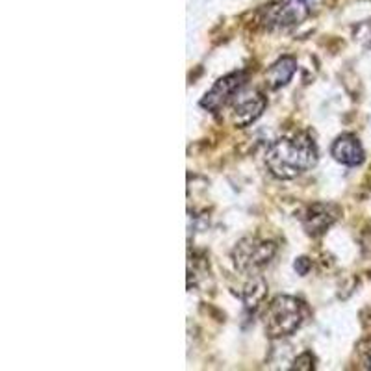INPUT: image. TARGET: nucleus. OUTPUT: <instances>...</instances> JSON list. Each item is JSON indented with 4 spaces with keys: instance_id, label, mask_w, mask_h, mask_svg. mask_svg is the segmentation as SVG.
Listing matches in <instances>:
<instances>
[{
    "instance_id": "4",
    "label": "nucleus",
    "mask_w": 371,
    "mask_h": 371,
    "mask_svg": "<svg viewBox=\"0 0 371 371\" xmlns=\"http://www.w3.org/2000/svg\"><path fill=\"white\" fill-rule=\"evenodd\" d=\"M266 110V98L258 92H245L236 95L234 106H232V121L236 126H249L262 115Z\"/></svg>"
},
{
    "instance_id": "1",
    "label": "nucleus",
    "mask_w": 371,
    "mask_h": 371,
    "mask_svg": "<svg viewBox=\"0 0 371 371\" xmlns=\"http://www.w3.org/2000/svg\"><path fill=\"white\" fill-rule=\"evenodd\" d=\"M318 162V148L316 143L304 134L293 137H280L266 153L271 175L282 180H290L303 175L316 166Z\"/></svg>"
},
{
    "instance_id": "8",
    "label": "nucleus",
    "mask_w": 371,
    "mask_h": 371,
    "mask_svg": "<svg viewBox=\"0 0 371 371\" xmlns=\"http://www.w3.org/2000/svg\"><path fill=\"white\" fill-rule=\"evenodd\" d=\"M295 67L297 63L293 58H280L279 62L271 65V69L266 73V80H268L269 87L277 89V87L286 86L291 80L293 73H295Z\"/></svg>"
},
{
    "instance_id": "6",
    "label": "nucleus",
    "mask_w": 371,
    "mask_h": 371,
    "mask_svg": "<svg viewBox=\"0 0 371 371\" xmlns=\"http://www.w3.org/2000/svg\"><path fill=\"white\" fill-rule=\"evenodd\" d=\"M331 155L334 160L343 166H359L364 162V148L360 145L359 137L353 134H343L332 143Z\"/></svg>"
},
{
    "instance_id": "3",
    "label": "nucleus",
    "mask_w": 371,
    "mask_h": 371,
    "mask_svg": "<svg viewBox=\"0 0 371 371\" xmlns=\"http://www.w3.org/2000/svg\"><path fill=\"white\" fill-rule=\"evenodd\" d=\"M277 247L271 241H262L257 238H247L241 240L236 245L232 258H234L236 268L245 273H254L258 269H262L264 266H268L271 262V258L275 257Z\"/></svg>"
},
{
    "instance_id": "10",
    "label": "nucleus",
    "mask_w": 371,
    "mask_h": 371,
    "mask_svg": "<svg viewBox=\"0 0 371 371\" xmlns=\"http://www.w3.org/2000/svg\"><path fill=\"white\" fill-rule=\"evenodd\" d=\"M309 268H310L309 258H299V260H297V262H295V271H297V273L307 275Z\"/></svg>"
},
{
    "instance_id": "5",
    "label": "nucleus",
    "mask_w": 371,
    "mask_h": 371,
    "mask_svg": "<svg viewBox=\"0 0 371 371\" xmlns=\"http://www.w3.org/2000/svg\"><path fill=\"white\" fill-rule=\"evenodd\" d=\"M243 74L241 73H232L229 76H225L221 80L217 82L216 86L212 87L210 93H206V97L202 98V106L208 110H219L221 106L229 103L230 98L234 97L236 92L240 89L243 84Z\"/></svg>"
},
{
    "instance_id": "9",
    "label": "nucleus",
    "mask_w": 371,
    "mask_h": 371,
    "mask_svg": "<svg viewBox=\"0 0 371 371\" xmlns=\"http://www.w3.org/2000/svg\"><path fill=\"white\" fill-rule=\"evenodd\" d=\"M268 295V284L262 279H252L243 290V303L249 310L258 309Z\"/></svg>"
},
{
    "instance_id": "2",
    "label": "nucleus",
    "mask_w": 371,
    "mask_h": 371,
    "mask_svg": "<svg viewBox=\"0 0 371 371\" xmlns=\"http://www.w3.org/2000/svg\"><path fill=\"white\" fill-rule=\"evenodd\" d=\"M307 309L295 297L279 295L268 304L264 316V327L269 338L290 336L303 325Z\"/></svg>"
},
{
    "instance_id": "7",
    "label": "nucleus",
    "mask_w": 371,
    "mask_h": 371,
    "mask_svg": "<svg viewBox=\"0 0 371 371\" xmlns=\"http://www.w3.org/2000/svg\"><path fill=\"white\" fill-rule=\"evenodd\" d=\"M338 210L331 205H314L303 217V225L307 232L312 236L323 234L332 223L336 221Z\"/></svg>"
}]
</instances>
